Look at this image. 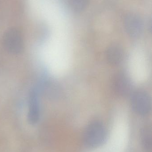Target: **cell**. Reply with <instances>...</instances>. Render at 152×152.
<instances>
[{"mask_svg": "<svg viewBox=\"0 0 152 152\" xmlns=\"http://www.w3.org/2000/svg\"><path fill=\"white\" fill-rule=\"evenodd\" d=\"M107 132L101 122H91L85 130L83 139L85 145L89 148H95L101 146L105 142Z\"/></svg>", "mask_w": 152, "mask_h": 152, "instance_id": "cell-1", "label": "cell"}, {"mask_svg": "<svg viewBox=\"0 0 152 152\" xmlns=\"http://www.w3.org/2000/svg\"><path fill=\"white\" fill-rule=\"evenodd\" d=\"M3 42L6 50L12 54H19L23 50V38L21 33L16 28H12L7 30L4 34Z\"/></svg>", "mask_w": 152, "mask_h": 152, "instance_id": "cell-2", "label": "cell"}, {"mask_svg": "<svg viewBox=\"0 0 152 152\" xmlns=\"http://www.w3.org/2000/svg\"><path fill=\"white\" fill-rule=\"evenodd\" d=\"M131 103L133 110L139 115L145 116L151 111V98L145 91L137 90L133 92L131 96Z\"/></svg>", "mask_w": 152, "mask_h": 152, "instance_id": "cell-3", "label": "cell"}, {"mask_svg": "<svg viewBox=\"0 0 152 152\" xmlns=\"http://www.w3.org/2000/svg\"><path fill=\"white\" fill-rule=\"evenodd\" d=\"M124 26L128 34L133 38L139 37L143 30V23L141 18L134 13H129L126 16Z\"/></svg>", "mask_w": 152, "mask_h": 152, "instance_id": "cell-4", "label": "cell"}, {"mask_svg": "<svg viewBox=\"0 0 152 152\" xmlns=\"http://www.w3.org/2000/svg\"><path fill=\"white\" fill-rule=\"evenodd\" d=\"M113 87L116 94L125 97L132 94L133 85L129 77L124 73L116 75L113 81Z\"/></svg>", "mask_w": 152, "mask_h": 152, "instance_id": "cell-5", "label": "cell"}, {"mask_svg": "<svg viewBox=\"0 0 152 152\" xmlns=\"http://www.w3.org/2000/svg\"><path fill=\"white\" fill-rule=\"evenodd\" d=\"M40 110L39 100L37 92L32 89L29 97V110L28 121L31 125H35L38 122L40 118Z\"/></svg>", "mask_w": 152, "mask_h": 152, "instance_id": "cell-6", "label": "cell"}, {"mask_svg": "<svg viewBox=\"0 0 152 152\" xmlns=\"http://www.w3.org/2000/svg\"><path fill=\"white\" fill-rule=\"evenodd\" d=\"M124 55L123 48L118 44L112 45L106 50V59L111 65L119 64L123 60Z\"/></svg>", "mask_w": 152, "mask_h": 152, "instance_id": "cell-7", "label": "cell"}, {"mask_svg": "<svg viewBox=\"0 0 152 152\" xmlns=\"http://www.w3.org/2000/svg\"><path fill=\"white\" fill-rule=\"evenodd\" d=\"M141 145L144 152H152L151 127L146 126L142 128L140 133Z\"/></svg>", "mask_w": 152, "mask_h": 152, "instance_id": "cell-8", "label": "cell"}, {"mask_svg": "<svg viewBox=\"0 0 152 152\" xmlns=\"http://www.w3.org/2000/svg\"><path fill=\"white\" fill-rule=\"evenodd\" d=\"M68 1L71 9L76 12H80L87 7L89 0H68Z\"/></svg>", "mask_w": 152, "mask_h": 152, "instance_id": "cell-9", "label": "cell"}]
</instances>
